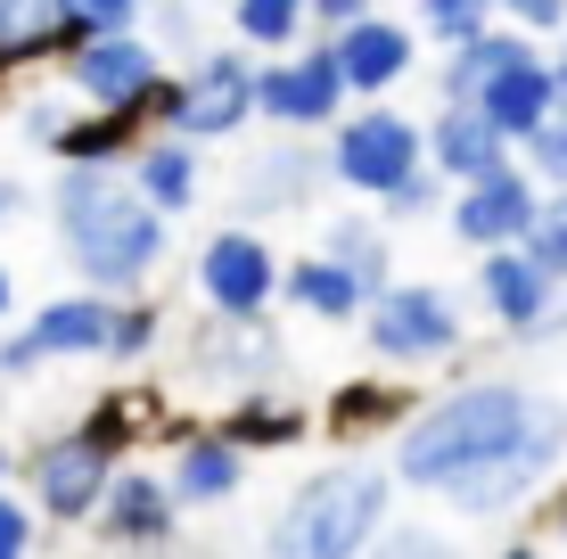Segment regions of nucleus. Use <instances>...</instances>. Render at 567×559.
I'll return each instance as SVG.
<instances>
[{
  "mask_svg": "<svg viewBox=\"0 0 567 559\" xmlns=\"http://www.w3.org/2000/svg\"><path fill=\"white\" fill-rule=\"evenodd\" d=\"M485 25H494V9H485V0H420V17H412V33H436L444 50L468 42V33H485Z\"/></svg>",
  "mask_w": 567,
  "mask_h": 559,
  "instance_id": "nucleus-33",
  "label": "nucleus"
},
{
  "mask_svg": "<svg viewBox=\"0 0 567 559\" xmlns=\"http://www.w3.org/2000/svg\"><path fill=\"white\" fill-rule=\"evenodd\" d=\"M321 256L338 263V272H354L362 297L395 288V230H386L379 215H329V230H321Z\"/></svg>",
  "mask_w": 567,
  "mask_h": 559,
  "instance_id": "nucleus-23",
  "label": "nucleus"
},
{
  "mask_svg": "<svg viewBox=\"0 0 567 559\" xmlns=\"http://www.w3.org/2000/svg\"><path fill=\"white\" fill-rule=\"evenodd\" d=\"M518 50H535L526 33H511V25H485V33H468V42H453V58L436 66V91H444V107H468L485 83H494L502 66H511Z\"/></svg>",
  "mask_w": 567,
  "mask_h": 559,
  "instance_id": "nucleus-26",
  "label": "nucleus"
},
{
  "mask_svg": "<svg viewBox=\"0 0 567 559\" xmlns=\"http://www.w3.org/2000/svg\"><path fill=\"white\" fill-rule=\"evenodd\" d=\"M74 115H83L74 100H25V115H17V124H25V141H33V148H50V157H58V141H66Z\"/></svg>",
  "mask_w": 567,
  "mask_h": 559,
  "instance_id": "nucleus-38",
  "label": "nucleus"
},
{
  "mask_svg": "<svg viewBox=\"0 0 567 559\" xmlns=\"http://www.w3.org/2000/svg\"><path fill=\"white\" fill-rule=\"evenodd\" d=\"M124 182L141 189V206H156V215L173 222V215H189V206H198L206 165H198V148H189V141H173V132H148V141H132Z\"/></svg>",
  "mask_w": 567,
  "mask_h": 559,
  "instance_id": "nucleus-20",
  "label": "nucleus"
},
{
  "mask_svg": "<svg viewBox=\"0 0 567 559\" xmlns=\"http://www.w3.org/2000/svg\"><path fill=\"white\" fill-rule=\"evenodd\" d=\"M280 297L297 304L305 321H329V330H338V321H362V288H354V272H338V263L321 256V247H312V256H288L280 263Z\"/></svg>",
  "mask_w": 567,
  "mask_h": 559,
  "instance_id": "nucleus-24",
  "label": "nucleus"
},
{
  "mask_svg": "<svg viewBox=\"0 0 567 559\" xmlns=\"http://www.w3.org/2000/svg\"><path fill=\"white\" fill-rule=\"evenodd\" d=\"M386 503H395V477L379 460H329L264 527V559H362L370 535L386 527Z\"/></svg>",
  "mask_w": 567,
  "mask_h": 559,
  "instance_id": "nucleus-3",
  "label": "nucleus"
},
{
  "mask_svg": "<svg viewBox=\"0 0 567 559\" xmlns=\"http://www.w3.org/2000/svg\"><path fill=\"white\" fill-rule=\"evenodd\" d=\"M329 182V165H321V148L312 141H271L264 157H247L239 173V189H230V206H239V222L247 230H264L271 215H297V206H312V189Z\"/></svg>",
  "mask_w": 567,
  "mask_h": 559,
  "instance_id": "nucleus-16",
  "label": "nucleus"
},
{
  "mask_svg": "<svg viewBox=\"0 0 567 559\" xmlns=\"http://www.w3.org/2000/svg\"><path fill=\"white\" fill-rule=\"evenodd\" d=\"M9 469H17V453H0V486H9Z\"/></svg>",
  "mask_w": 567,
  "mask_h": 559,
  "instance_id": "nucleus-45",
  "label": "nucleus"
},
{
  "mask_svg": "<svg viewBox=\"0 0 567 559\" xmlns=\"http://www.w3.org/2000/svg\"><path fill=\"white\" fill-rule=\"evenodd\" d=\"M518 256L535 263V272L551 280V288H567V189H551V198L535 206V222H526Z\"/></svg>",
  "mask_w": 567,
  "mask_h": 559,
  "instance_id": "nucleus-29",
  "label": "nucleus"
},
{
  "mask_svg": "<svg viewBox=\"0 0 567 559\" xmlns=\"http://www.w3.org/2000/svg\"><path fill=\"white\" fill-rule=\"evenodd\" d=\"M33 535H42V518H33L25 494L0 486V559H33Z\"/></svg>",
  "mask_w": 567,
  "mask_h": 559,
  "instance_id": "nucleus-37",
  "label": "nucleus"
},
{
  "mask_svg": "<svg viewBox=\"0 0 567 559\" xmlns=\"http://www.w3.org/2000/svg\"><path fill=\"white\" fill-rule=\"evenodd\" d=\"M321 165H329V182H338V189H354V198L379 206L412 165H427V157H420V124H412L403 107L370 100V107H354V115H338V124H329Z\"/></svg>",
  "mask_w": 567,
  "mask_h": 559,
  "instance_id": "nucleus-8",
  "label": "nucleus"
},
{
  "mask_svg": "<svg viewBox=\"0 0 567 559\" xmlns=\"http://www.w3.org/2000/svg\"><path fill=\"white\" fill-rule=\"evenodd\" d=\"M370 9H379V0H305V17H312V25H321V33L354 25V17H370Z\"/></svg>",
  "mask_w": 567,
  "mask_h": 559,
  "instance_id": "nucleus-40",
  "label": "nucleus"
},
{
  "mask_svg": "<svg viewBox=\"0 0 567 559\" xmlns=\"http://www.w3.org/2000/svg\"><path fill=\"white\" fill-rule=\"evenodd\" d=\"M559 544H567V510H559Z\"/></svg>",
  "mask_w": 567,
  "mask_h": 559,
  "instance_id": "nucleus-46",
  "label": "nucleus"
},
{
  "mask_svg": "<svg viewBox=\"0 0 567 559\" xmlns=\"http://www.w3.org/2000/svg\"><path fill=\"white\" fill-rule=\"evenodd\" d=\"M189 280H198V304L214 321H264L271 304H280V247H271L264 230H247V222H223L198 247Z\"/></svg>",
  "mask_w": 567,
  "mask_h": 559,
  "instance_id": "nucleus-9",
  "label": "nucleus"
},
{
  "mask_svg": "<svg viewBox=\"0 0 567 559\" xmlns=\"http://www.w3.org/2000/svg\"><path fill=\"white\" fill-rule=\"evenodd\" d=\"M427 206H444V173L412 165V173H403V182L379 198V215H395V222H403V215H427Z\"/></svg>",
  "mask_w": 567,
  "mask_h": 559,
  "instance_id": "nucleus-36",
  "label": "nucleus"
},
{
  "mask_svg": "<svg viewBox=\"0 0 567 559\" xmlns=\"http://www.w3.org/2000/svg\"><path fill=\"white\" fill-rule=\"evenodd\" d=\"M468 107H477L485 124H494L502 141L518 148L526 132H543V124H551V115H559V107H551V58L518 50V58H511V66H502V74H494V83H485V91H477V100H468Z\"/></svg>",
  "mask_w": 567,
  "mask_h": 559,
  "instance_id": "nucleus-19",
  "label": "nucleus"
},
{
  "mask_svg": "<svg viewBox=\"0 0 567 559\" xmlns=\"http://www.w3.org/2000/svg\"><path fill=\"white\" fill-rule=\"evenodd\" d=\"M9 321H17V272L0 263V330H9Z\"/></svg>",
  "mask_w": 567,
  "mask_h": 559,
  "instance_id": "nucleus-41",
  "label": "nucleus"
},
{
  "mask_svg": "<svg viewBox=\"0 0 567 559\" xmlns=\"http://www.w3.org/2000/svg\"><path fill=\"white\" fill-rule=\"evenodd\" d=\"M58 42H83V33H132L148 17V0H50Z\"/></svg>",
  "mask_w": 567,
  "mask_h": 559,
  "instance_id": "nucleus-31",
  "label": "nucleus"
},
{
  "mask_svg": "<svg viewBox=\"0 0 567 559\" xmlns=\"http://www.w3.org/2000/svg\"><path fill=\"white\" fill-rule=\"evenodd\" d=\"M567 460V403L551 420H543L535 436H518L511 453H494L485 460V469H468V477H453V486H444V503H453L461 518H502V510H518L526 494L543 486V477H551Z\"/></svg>",
  "mask_w": 567,
  "mask_h": 559,
  "instance_id": "nucleus-12",
  "label": "nucleus"
},
{
  "mask_svg": "<svg viewBox=\"0 0 567 559\" xmlns=\"http://www.w3.org/2000/svg\"><path fill=\"white\" fill-rule=\"evenodd\" d=\"M379 420H403V395H395V387H354L338 412H329V428L354 436V428H379Z\"/></svg>",
  "mask_w": 567,
  "mask_h": 559,
  "instance_id": "nucleus-35",
  "label": "nucleus"
},
{
  "mask_svg": "<svg viewBox=\"0 0 567 559\" xmlns=\"http://www.w3.org/2000/svg\"><path fill=\"white\" fill-rule=\"evenodd\" d=\"M485 9H494L511 33H551V25H567V0H485Z\"/></svg>",
  "mask_w": 567,
  "mask_h": 559,
  "instance_id": "nucleus-39",
  "label": "nucleus"
},
{
  "mask_svg": "<svg viewBox=\"0 0 567 559\" xmlns=\"http://www.w3.org/2000/svg\"><path fill=\"white\" fill-rule=\"evenodd\" d=\"M107 297H91V288H74V297H50L33 321H17L9 338H0V371L25 379V371H50V362H100L107 354Z\"/></svg>",
  "mask_w": 567,
  "mask_h": 559,
  "instance_id": "nucleus-11",
  "label": "nucleus"
},
{
  "mask_svg": "<svg viewBox=\"0 0 567 559\" xmlns=\"http://www.w3.org/2000/svg\"><path fill=\"white\" fill-rule=\"evenodd\" d=\"M256 115L288 141H312L346 115V83L329 66V50H280L256 66Z\"/></svg>",
  "mask_w": 567,
  "mask_h": 559,
  "instance_id": "nucleus-10",
  "label": "nucleus"
},
{
  "mask_svg": "<svg viewBox=\"0 0 567 559\" xmlns=\"http://www.w3.org/2000/svg\"><path fill=\"white\" fill-rule=\"evenodd\" d=\"M189 354H198V371H206V379H223L230 395L271 387V371H280V345H271L264 321H206Z\"/></svg>",
  "mask_w": 567,
  "mask_h": 559,
  "instance_id": "nucleus-22",
  "label": "nucleus"
},
{
  "mask_svg": "<svg viewBox=\"0 0 567 559\" xmlns=\"http://www.w3.org/2000/svg\"><path fill=\"white\" fill-rule=\"evenodd\" d=\"M247 124H256V58H247L239 42L230 50H198L165 83V100H156V132H173V141H189V148L239 141Z\"/></svg>",
  "mask_w": 567,
  "mask_h": 559,
  "instance_id": "nucleus-6",
  "label": "nucleus"
},
{
  "mask_svg": "<svg viewBox=\"0 0 567 559\" xmlns=\"http://www.w3.org/2000/svg\"><path fill=\"white\" fill-rule=\"evenodd\" d=\"M551 107H559V115H567V50H559V58H551Z\"/></svg>",
  "mask_w": 567,
  "mask_h": 559,
  "instance_id": "nucleus-42",
  "label": "nucleus"
},
{
  "mask_svg": "<svg viewBox=\"0 0 567 559\" xmlns=\"http://www.w3.org/2000/svg\"><path fill=\"white\" fill-rule=\"evenodd\" d=\"M329 66H338V83H346V100H386V91L412 74V58H420V33L412 25H395L386 9H370V17H354V25H338L329 33Z\"/></svg>",
  "mask_w": 567,
  "mask_h": 559,
  "instance_id": "nucleus-14",
  "label": "nucleus"
},
{
  "mask_svg": "<svg viewBox=\"0 0 567 559\" xmlns=\"http://www.w3.org/2000/svg\"><path fill=\"white\" fill-rule=\"evenodd\" d=\"M132 141H141V124H124V115H74L66 141H58V165H124Z\"/></svg>",
  "mask_w": 567,
  "mask_h": 559,
  "instance_id": "nucleus-28",
  "label": "nucleus"
},
{
  "mask_svg": "<svg viewBox=\"0 0 567 559\" xmlns=\"http://www.w3.org/2000/svg\"><path fill=\"white\" fill-rule=\"evenodd\" d=\"M551 412H559V395H543V387H518V379H468V387L420 403V412L395 428L386 477L412 486V494H444L453 477L485 469V460L511 453L518 436H535Z\"/></svg>",
  "mask_w": 567,
  "mask_h": 559,
  "instance_id": "nucleus-2",
  "label": "nucleus"
},
{
  "mask_svg": "<svg viewBox=\"0 0 567 559\" xmlns=\"http://www.w3.org/2000/svg\"><path fill=\"white\" fill-rule=\"evenodd\" d=\"M165 494H173V510H214V503H230V494L247 486V453L230 445L223 428H189L182 445H173L165 469Z\"/></svg>",
  "mask_w": 567,
  "mask_h": 559,
  "instance_id": "nucleus-17",
  "label": "nucleus"
},
{
  "mask_svg": "<svg viewBox=\"0 0 567 559\" xmlns=\"http://www.w3.org/2000/svg\"><path fill=\"white\" fill-rule=\"evenodd\" d=\"M50 222L66 239V263L91 297L124 304L165 272L173 256V222L141 206V189L124 182V165H58V189H50Z\"/></svg>",
  "mask_w": 567,
  "mask_h": 559,
  "instance_id": "nucleus-1",
  "label": "nucleus"
},
{
  "mask_svg": "<svg viewBox=\"0 0 567 559\" xmlns=\"http://www.w3.org/2000/svg\"><path fill=\"white\" fill-rule=\"evenodd\" d=\"M461 330H468V321H461L453 288H436V280H395V288H379V297L362 304L370 354L395 362V371H420V362L461 354Z\"/></svg>",
  "mask_w": 567,
  "mask_h": 559,
  "instance_id": "nucleus-7",
  "label": "nucleus"
},
{
  "mask_svg": "<svg viewBox=\"0 0 567 559\" xmlns=\"http://www.w3.org/2000/svg\"><path fill=\"white\" fill-rule=\"evenodd\" d=\"M362 559H461V544L444 527H420V518H386Z\"/></svg>",
  "mask_w": 567,
  "mask_h": 559,
  "instance_id": "nucleus-32",
  "label": "nucleus"
},
{
  "mask_svg": "<svg viewBox=\"0 0 567 559\" xmlns=\"http://www.w3.org/2000/svg\"><path fill=\"white\" fill-rule=\"evenodd\" d=\"M477 297H485V313H494V321H502L511 338H535L559 288L543 280L535 263L518 256V247H494V256H477Z\"/></svg>",
  "mask_w": 567,
  "mask_h": 559,
  "instance_id": "nucleus-21",
  "label": "nucleus"
},
{
  "mask_svg": "<svg viewBox=\"0 0 567 559\" xmlns=\"http://www.w3.org/2000/svg\"><path fill=\"white\" fill-rule=\"evenodd\" d=\"M535 206H543V189L526 182V165L511 157V165L477 173V182H461V189H453V206H444V222H453V239H461V247L494 256V247H518V239H526Z\"/></svg>",
  "mask_w": 567,
  "mask_h": 559,
  "instance_id": "nucleus-13",
  "label": "nucleus"
},
{
  "mask_svg": "<svg viewBox=\"0 0 567 559\" xmlns=\"http://www.w3.org/2000/svg\"><path fill=\"white\" fill-rule=\"evenodd\" d=\"M305 25H312L305 0H230V33H239V50H247V58H256V50H271V58L297 50V42H305Z\"/></svg>",
  "mask_w": 567,
  "mask_h": 559,
  "instance_id": "nucleus-27",
  "label": "nucleus"
},
{
  "mask_svg": "<svg viewBox=\"0 0 567 559\" xmlns=\"http://www.w3.org/2000/svg\"><path fill=\"white\" fill-rule=\"evenodd\" d=\"M58 74H66L74 107L91 115H124V124H156V100H165V50L148 42L141 25L132 33H83V42L58 50Z\"/></svg>",
  "mask_w": 567,
  "mask_h": 559,
  "instance_id": "nucleus-5",
  "label": "nucleus"
},
{
  "mask_svg": "<svg viewBox=\"0 0 567 559\" xmlns=\"http://www.w3.org/2000/svg\"><path fill=\"white\" fill-rule=\"evenodd\" d=\"M17 215V182H0V222H9Z\"/></svg>",
  "mask_w": 567,
  "mask_h": 559,
  "instance_id": "nucleus-43",
  "label": "nucleus"
},
{
  "mask_svg": "<svg viewBox=\"0 0 567 559\" xmlns=\"http://www.w3.org/2000/svg\"><path fill=\"white\" fill-rule=\"evenodd\" d=\"M124 428H132L124 403H100V412L74 420L66 436H50V445L25 460V503H33V518H50V527H91V510H100L115 460L132 453Z\"/></svg>",
  "mask_w": 567,
  "mask_h": 559,
  "instance_id": "nucleus-4",
  "label": "nucleus"
},
{
  "mask_svg": "<svg viewBox=\"0 0 567 559\" xmlns=\"http://www.w3.org/2000/svg\"><path fill=\"white\" fill-rule=\"evenodd\" d=\"M305 428H312V412H305L288 387H247V395L223 412V436H230L239 453H280V445H297Z\"/></svg>",
  "mask_w": 567,
  "mask_h": 559,
  "instance_id": "nucleus-25",
  "label": "nucleus"
},
{
  "mask_svg": "<svg viewBox=\"0 0 567 559\" xmlns=\"http://www.w3.org/2000/svg\"><path fill=\"white\" fill-rule=\"evenodd\" d=\"M526 182L535 189H567V115H551L543 132H526Z\"/></svg>",
  "mask_w": 567,
  "mask_h": 559,
  "instance_id": "nucleus-34",
  "label": "nucleus"
},
{
  "mask_svg": "<svg viewBox=\"0 0 567 559\" xmlns=\"http://www.w3.org/2000/svg\"><path fill=\"white\" fill-rule=\"evenodd\" d=\"M420 157H427V173H444V182L461 189V182H477V173L511 165V141H502L477 107H436L420 124Z\"/></svg>",
  "mask_w": 567,
  "mask_h": 559,
  "instance_id": "nucleus-18",
  "label": "nucleus"
},
{
  "mask_svg": "<svg viewBox=\"0 0 567 559\" xmlns=\"http://www.w3.org/2000/svg\"><path fill=\"white\" fill-rule=\"evenodd\" d=\"M156 345H165V313H156L148 297H124L107 313V354L100 362H148Z\"/></svg>",
  "mask_w": 567,
  "mask_h": 559,
  "instance_id": "nucleus-30",
  "label": "nucleus"
},
{
  "mask_svg": "<svg viewBox=\"0 0 567 559\" xmlns=\"http://www.w3.org/2000/svg\"><path fill=\"white\" fill-rule=\"evenodd\" d=\"M502 559H543V551H535V544H511V551H502Z\"/></svg>",
  "mask_w": 567,
  "mask_h": 559,
  "instance_id": "nucleus-44",
  "label": "nucleus"
},
{
  "mask_svg": "<svg viewBox=\"0 0 567 559\" xmlns=\"http://www.w3.org/2000/svg\"><path fill=\"white\" fill-rule=\"evenodd\" d=\"M91 527H100L115 551H165L173 535H182V510H173V494H165V477H156V469L115 460V477L100 494V510H91Z\"/></svg>",
  "mask_w": 567,
  "mask_h": 559,
  "instance_id": "nucleus-15",
  "label": "nucleus"
}]
</instances>
